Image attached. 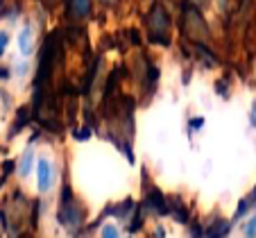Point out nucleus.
<instances>
[{"instance_id":"nucleus-1","label":"nucleus","mask_w":256,"mask_h":238,"mask_svg":"<svg viewBox=\"0 0 256 238\" xmlns=\"http://www.w3.org/2000/svg\"><path fill=\"white\" fill-rule=\"evenodd\" d=\"M170 20H168V14H166V10L161 5H154V10L150 12V16H148V28H150V39L154 41V44H164L168 46L170 39L168 34H166V30H168Z\"/></svg>"},{"instance_id":"nucleus-2","label":"nucleus","mask_w":256,"mask_h":238,"mask_svg":"<svg viewBox=\"0 0 256 238\" xmlns=\"http://www.w3.org/2000/svg\"><path fill=\"white\" fill-rule=\"evenodd\" d=\"M59 220H62L66 227H78L82 222V209H80L75 202H64V209L59 211Z\"/></svg>"},{"instance_id":"nucleus-3","label":"nucleus","mask_w":256,"mask_h":238,"mask_svg":"<svg viewBox=\"0 0 256 238\" xmlns=\"http://www.w3.org/2000/svg\"><path fill=\"white\" fill-rule=\"evenodd\" d=\"M145 209L154 211V214H168V204H166V198L164 193H159V190H152L148 198H145Z\"/></svg>"},{"instance_id":"nucleus-4","label":"nucleus","mask_w":256,"mask_h":238,"mask_svg":"<svg viewBox=\"0 0 256 238\" xmlns=\"http://www.w3.org/2000/svg\"><path fill=\"white\" fill-rule=\"evenodd\" d=\"M36 175H39V188L48 190L50 188V177H52V170H50V164L46 159H39L36 164Z\"/></svg>"},{"instance_id":"nucleus-5","label":"nucleus","mask_w":256,"mask_h":238,"mask_svg":"<svg viewBox=\"0 0 256 238\" xmlns=\"http://www.w3.org/2000/svg\"><path fill=\"white\" fill-rule=\"evenodd\" d=\"M227 232H229V222H224V220H216V222L206 229V234H204V236H206V238H222Z\"/></svg>"},{"instance_id":"nucleus-6","label":"nucleus","mask_w":256,"mask_h":238,"mask_svg":"<svg viewBox=\"0 0 256 238\" xmlns=\"http://www.w3.org/2000/svg\"><path fill=\"white\" fill-rule=\"evenodd\" d=\"M70 10L78 18H84L91 12V0H70Z\"/></svg>"},{"instance_id":"nucleus-7","label":"nucleus","mask_w":256,"mask_h":238,"mask_svg":"<svg viewBox=\"0 0 256 238\" xmlns=\"http://www.w3.org/2000/svg\"><path fill=\"white\" fill-rule=\"evenodd\" d=\"M30 39H32V30L30 28H23L18 34V48L23 54H30V50H32V44H30Z\"/></svg>"},{"instance_id":"nucleus-8","label":"nucleus","mask_w":256,"mask_h":238,"mask_svg":"<svg viewBox=\"0 0 256 238\" xmlns=\"http://www.w3.org/2000/svg\"><path fill=\"white\" fill-rule=\"evenodd\" d=\"M30 168H32V150H28L23 154V159H20V164H18V175L20 177H25L30 172Z\"/></svg>"},{"instance_id":"nucleus-9","label":"nucleus","mask_w":256,"mask_h":238,"mask_svg":"<svg viewBox=\"0 0 256 238\" xmlns=\"http://www.w3.org/2000/svg\"><path fill=\"white\" fill-rule=\"evenodd\" d=\"M132 209H134V202H132V200H125V202H122L118 209H114L112 214H116V216H120V218H122V216H127Z\"/></svg>"},{"instance_id":"nucleus-10","label":"nucleus","mask_w":256,"mask_h":238,"mask_svg":"<svg viewBox=\"0 0 256 238\" xmlns=\"http://www.w3.org/2000/svg\"><path fill=\"white\" fill-rule=\"evenodd\" d=\"M198 54H202V59L208 64V66H216V64H218V59L213 57V52H208L204 46H198Z\"/></svg>"},{"instance_id":"nucleus-11","label":"nucleus","mask_w":256,"mask_h":238,"mask_svg":"<svg viewBox=\"0 0 256 238\" xmlns=\"http://www.w3.org/2000/svg\"><path fill=\"white\" fill-rule=\"evenodd\" d=\"M242 232H245V238H256V216H252V218L247 220Z\"/></svg>"},{"instance_id":"nucleus-12","label":"nucleus","mask_w":256,"mask_h":238,"mask_svg":"<svg viewBox=\"0 0 256 238\" xmlns=\"http://www.w3.org/2000/svg\"><path fill=\"white\" fill-rule=\"evenodd\" d=\"M102 238H118V229L114 224H106L102 227Z\"/></svg>"},{"instance_id":"nucleus-13","label":"nucleus","mask_w":256,"mask_h":238,"mask_svg":"<svg viewBox=\"0 0 256 238\" xmlns=\"http://www.w3.org/2000/svg\"><path fill=\"white\" fill-rule=\"evenodd\" d=\"M7 44H10V36H7V34H5V32H0V54L5 52Z\"/></svg>"},{"instance_id":"nucleus-14","label":"nucleus","mask_w":256,"mask_h":238,"mask_svg":"<svg viewBox=\"0 0 256 238\" xmlns=\"http://www.w3.org/2000/svg\"><path fill=\"white\" fill-rule=\"evenodd\" d=\"M250 122H252V125H256V100H254V104H252V114H250Z\"/></svg>"},{"instance_id":"nucleus-15","label":"nucleus","mask_w":256,"mask_h":238,"mask_svg":"<svg viewBox=\"0 0 256 238\" xmlns=\"http://www.w3.org/2000/svg\"><path fill=\"white\" fill-rule=\"evenodd\" d=\"M190 234H193V238H200V236H202V229H200V227H193V229H190Z\"/></svg>"},{"instance_id":"nucleus-16","label":"nucleus","mask_w":256,"mask_h":238,"mask_svg":"<svg viewBox=\"0 0 256 238\" xmlns=\"http://www.w3.org/2000/svg\"><path fill=\"white\" fill-rule=\"evenodd\" d=\"M202 118H193V120H190V127H202Z\"/></svg>"},{"instance_id":"nucleus-17","label":"nucleus","mask_w":256,"mask_h":238,"mask_svg":"<svg viewBox=\"0 0 256 238\" xmlns=\"http://www.w3.org/2000/svg\"><path fill=\"white\" fill-rule=\"evenodd\" d=\"M247 200H250V202H252V204H256V188H254V190H252V195H250V198H247Z\"/></svg>"}]
</instances>
